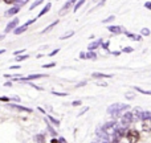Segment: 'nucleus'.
<instances>
[{
	"instance_id": "nucleus-1",
	"label": "nucleus",
	"mask_w": 151,
	"mask_h": 143,
	"mask_svg": "<svg viewBox=\"0 0 151 143\" xmlns=\"http://www.w3.org/2000/svg\"><path fill=\"white\" fill-rule=\"evenodd\" d=\"M130 106L127 103H113L107 107V114H110L113 118H118L122 114L123 110H129Z\"/></svg>"
},
{
	"instance_id": "nucleus-2",
	"label": "nucleus",
	"mask_w": 151,
	"mask_h": 143,
	"mask_svg": "<svg viewBox=\"0 0 151 143\" xmlns=\"http://www.w3.org/2000/svg\"><path fill=\"white\" fill-rule=\"evenodd\" d=\"M102 129H104V131H105V133H106L109 137H115V134H117L118 125L114 122V121H111V122H107Z\"/></svg>"
},
{
	"instance_id": "nucleus-3",
	"label": "nucleus",
	"mask_w": 151,
	"mask_h": 143,
	"mask_svg": "<svg viewBox=\"0 0 151 143\" xmlns=\"http://www.w3.org/2000/svg\"><path fill=\"white\" fill-rule=\"evenodd\" d=\"M126 138H127L129 143H138L139 139H141V135H139V131L138 130H127L126 131Z\"/></svg>"
},
{
	"instance_id": "nucleus-4",
	"label": "nucleus",
	"mask_w": 151,
	"mask_h": 143,
	"mask_svg": "<svg viewBox=\"0 0 151 143\" xmlns=\"http://www.w3.org/2000/svg\"><path fill=\"white\" fill-rule=\"evenodd\" d=\"M36 19H37V17L31 19V20H28L25 24H23L21 27H16V28L13 29V33H15V34H21V33H24V32H25L27 29H28V27L31 25V24H33L35 21H36Z\"/></svg>"
},
{
	"instance_id": "nucleus-5",
	"label": "nucleus",
	"mask_w": 151,
	"mask_h": 143,
	"mask_svg": "<svg viewBox=\"0 0 151 143\" xmlns=\"http://www.w3.org/2000/svg\"><path fill=\"white\" fill-rule=\"evenodd\" d=\"M42 77H47V74H29L27 77H17V78H13V80L19 81V82H25V81H33V80H37V78H42Z\"/></svg>"
},
{
	"instance_id": "nucleus-6",
	"label": "nucleus",
	"mask_w": 151,
	"mask_h": 143,
	"mask_svg": "<svg viewBox=\"0 0 151 143\" xmlns=\"http://www.w3.org/2000/svg\"><path fill=\"white\" fill-rule=\"evenodd\" d=\"M134 121V117H133V113L131 111H127V113H125V114L121 117V123H122L123 126H127V125H130L131 122Z\"/></svg>"
},
{
	"instance_id": "nucleus-7",
	"label": "nucleus",
	"mask_w": 151,
	"mask_h": 143,
	"mask_svg": "<svg viewBox=\"0 0 151 143\" xmlns=\"http://www.w3.org/2000/svg\"><path fill=\"white\" fill-rule=\"evenodd\" d=\"M7 107H11V109H15V110H19V111H24V113H32V109L29 107H25V106H21V105H17V103H7Z\"/></svg>"
},
{
	"instance_id": "nucleus-8",
	"label": "nucleus",
	"mask_w": 151,
	"mask_h": 143,
	"mask_svg": "<svg viewBox=\"0 0 151 143\" xmlns=\"http://www.w3.org/2000/svg\"><path fill=\"white\" fill-rule=\"evenodd\" d=\"M107 31L113 34H121V33H125V28L121 25H109L107 27Z\"/></svg>"
},
{
	"instance_id": "nucleus-9",
	"label": "nucleus",
	"mask_w": 151,
	"mask_h": 143,
	"mask_svg": "<svg viewBox=\"0 0 151 143\" xmlns=\"http://www.w3.org/2000/svg\"><path fill=\"white\" fill-rule=\"evenodd\" d=\"M17 24H19V19L17 17H15V19H12V20L9 21V23L7 24V27H5V29H4V33H9L11 31H13V29L17 27Z\"/></svg>"
},
{
	"instance_id": "nucleus-10",
	"label": "nucleus",
	"mask_w": 151,
	"mask_h": 143,
	"mask_svg": "<svg viewBox=\"0 0 151 143\" xmlns=\"http://www.w3.org/2000/svg\"><path fill=\"white\" fill-rule=\"evenodd\" d=\"M141 126H142V131H145V133H151V119H143Z\"/></svg>"
},
{
	"instance_id": "nucleus-11",
	"label": "nucleus",
	"mask_w": 151,
	"mask_h": 143,
	"mask_svg": "<svg viewBox=\"0 0 151 143\" xmlns=\"http://www.w3.org/2000/svg\"><path fill=\"white\" fill-rule=\"evenodd\" d=\"M142 111H143V110H142L141 107H134V109L131 110V113H133V117H134V121H141Z\"/></svg>"
},
{
	"instance_id": "nucleus-12",
	"label": "nucleus",
	"mask_w": 151,
	"mask_h": 143,
	"mask_svg": "<svg viewBox=\"0 0 151 143\" xmlns=\"http://www.w3.org/2000/svg\"><path fill=\"white\" fill-rule=\"evenodd\" d=\"M125 34L129 37V39L134 40V41H141V40H142V34H135V33L129 32V31H125Z\"/></svg>"
},
{
	"instance_id": "nucleus-13",
	"label": "nucleus",
	"mask_w": 151,
	"mask_h": 143,
	"mask_svg": "<svg viewBox=\"0 0 151 143\" xmlns=\"http://www.w3.org/2000/svg\"><path fill=\"white\" fill-rule=\"evenodd\" d=\"M102 45V40L99 39V40H96V41H93V42H90V44L88 45V50H96L98 47H101Z\"/></svg>"
},
{
	"instance_id": "nucleus-14",
	"label": "nucleus",
	"mask_w": 151,
	"mask_h": 143,
	"mask_svg": "<svg viewBox=\"0 0 151 143\" xmlns=\"http://www.w3.org/2000/svg\"><path fill=\"white\" fill-rule=\"evenodd\" d=\"M20 9H21V7H19V5H15V7L9 8V9L5 12V15H7V16H13V15H16L17 12H20Z\"/></svg>"
},
{
	"instance_id": "nucleus-15",
	"label": "nucleus",
	"mask_w": 151,
	"mask_h": 143,
	"mask_svg": "<svg viewBox=\"0 0 151 143\" xmlns=\"http://www.w3.org/2000/svg\"><path fill=\"white\" fill-rule=\"evenodd\" d=\"M72 7H73V4H70V3H69V1H66L65 4H64V7L60 9V12H58V15L64 16V15H65V13L69 11V8H72Z\"/></svg>"
},
{
	"instance_id": "nucleus-16",
	"label": "nucleus",
	"mask_w": 151,
	"mask_h": 143,
	"mask_svg": "<svg viewBox=\"0 0 151 143\" xmlns=\"http://www.w3.org/2000/svg\"><path fill=\"white\" fill-rule=\"evenodd\" d=\"M50 8H52V3H47V5H45V7L40 11V13L37 15V17H41V16H44L45 13H48L50 11Z\"/></svg>"
},
{
	"instance_id": "nucleus-17",
	"label": "nucleus",
	"mask_w": 151,
	"mask_h": 143,
	"mask_svg": "<svg viewBox=\"0 0 151 143\" xmlns=\"http://www.w3.org/2000/svg\"><path fill=\"white\" fill-rule=\"evenodd\" d=\"M86 58L90 61H96L97 60V53L94 52V50H88V53H85Z\"/></svg>"
},
{
	"instance_id": "nucleus-18",
	"label": "nucleus",
	"mask_w": 151,
	"mask_h": 143,
	"mask_svg": "<svg viewBox=\"0 0 151 143\" xmlns=\"http://www.w3.org/2000/svg\"><path fill=\"white\" fill-rule=\"evenodd\" d=\"M93 75L94 78H111L113 77V74H105V73H93Z\"/></svg>"
},
{
	"instance_id": "nucleus-19",
	"label": "nucleus",
	"mask_w": 151,
	"mask_h": 143,
	"mask_svg": "<svg viewBox=\"0 0 151 143\" xmlns=\"http://www.w3.org/2000/svg\"><path fill=\"white\" fill-rule=\"evenodd\" d=\"M57 24H58V20L53 21V23H52V24H49V25H48V27H47V28H45V29H44V31H41V33H47V32L52 31V29H53V28H55V27H56V25H57Z\"/></svg>"
},
{
	"instance_id": "nucleus-20",
	"label": "nucleus",
	"mask_w": 151,
	"mask_h": 143,
	"mask_svg": "<svg viewBox=\"0 0 151 143\" xmlns=\"http://www.w3.org/2000/svg\"><path fill=\"white\" fill-rule=\"evenodd\" d=\"M85 1L86 0H77V3L74 4V8H73V12H77L78 9H80L81 7H82L83 4H85Z\"/></svg>"
},
{
	"instance_id": "nucleus-21",
	"label": "nucleus",
	"mask_w": 151,
	"mask_h": 143,
	"mask_svg": "<svg viewBox=\"0 0 151 143\" xmlns=\"http://www.w3.org/2000/svg\"><path fill=\"white\" fill-rule=\"evenodd\" d=\"M134 90H137L138 93L145 94V96H151V90H145V89L139 88V86H135V88H134Z\"/></svg>"
},
{
	"instance_id": "nucleus-22",
	"label": "nucleus",
	"mask_w": 151,
	"mask_h": 143,
	"mask_svg": "<svg viewBox=\"0 0 151 143\" xmlns=\"http://www.w3.org/2000/svg\"><path fill=\"white\" fill-rule=\"evenodd\" d=\"M35 142L36 143H45V137L42 135V134H37V135L35 137Z\"/></svg>"
},
{
	"instance_id": "nucleus-23",
	"label": "nucleus",
	"mask_w": 151,
	"mask_h": 143,
	"mask_svg": "<svg viewBox=\"0 0 151 143\" xmlns=\"http://www.w3.org/2000/svg\"><path fill=\"white\" fill-rule=\"evenodd\" d=\"M143 119H151V113L150 111H142L141 121H143Z\"/></svg>"
},
{
	"instance_id": "nucleus-24",
	"label": "nucleus",
	"mask_w": 151,
	"mask_h": 143,
	"mask_svg": "<svg viewBox=\"0 0 151 143\" xmlns=\"http://www.w3.org/2000/svg\"><path fill=\"white\" fill-rule=\"evenodd\" d=\"M47 117H48V119H49L50 122H52L55 126H60V121H58V119H56V118H53L52 115H49V114H47Z\"/></svg>"
},
{
	"instance_id": "nucleus-25",
	"label": "nucleus",
	"mask_w": 151,
	"mask_h": 143,
	"mask_svg": "<svg viewBox=\"0 0 151 143\" xmlns=\"http://www.w3.org/2000/svg\"><path fill=\"white\" fill-rule=\"evenodd\" d=\"M42 1H44V0H35V1L31 4V8H29V9H31V11H32V9H35V8L39 7L40 4H42Z\"/></svg>"
},
{
	"instance_id": "nucleus-26",
	"label": "nucleus",
	"mask_w": 151,
	"mask_h": 143,
	"mask_svg": "<svg viewBox=\"0 0 151 143\" xmlns=\"http://www.w3.org/2000/svg\"><path fill=\"white\" fill-rule=\"evenodd\" d=\"M27 58H29L28 55H19V56H16V60L15 61L20 63V61H24V60H27Z\"/></svg>"
},
{
	"instance_id": "nucleus-27",
	"label": "nucleus",
	"mask_w": 151,
	"mask_h": 143,
	"mask_svg": "<svg viewBox=\"0 0 151 143\" xmlns=\"http://www.w3.org/2000/svg\"><path fill=\"white\" fill-rule=\"evenodd\" d=\"M74 34V32L73 31H70V32H66L65 34H63V36L60 37V40H66V39H69V37H72Z\"/></svg>"
},
{
	"instance_id": "nucleus-28",
	"label": "nucleus",
	"mask_w": 151,
	"mask_h": 143,
	"mask_svg": "<svg viewBox=\"0 0 151 143\" xmlns=\"http://www.w3.org/2000/svg\"><path fill=\"white\" fill-rule=\"evenodd\" d=\"M114 20H115V16H114V15H110L109 17L105 19V20L102 21V23H104V24H107V23H111V21H114Z\"/></svg>"
},
{
	"instance_id": "nucleus-29",
	"label": "nucleus",
	"mask_w": 151,
	"mask_h": 143,
	"mask_svg": "<svg viewBox=\"0 0 151 143\" xmlns=\"http://www.w3.org/2000/svg\"><path fill=\"white\" fill-rule=\"evenodd\" d=\"M28 1H29V0H15L16 5H19V7H23V5H25Z\"/></svg>"
},
{
	"instance_id": "nucleus-30",
	"label": "nucleus",
	"mask_w": 151,
	"mask_h": 143,
	"mask_svg": "<svg viewBox=\"0 0 151 143\" xmlns=\"http://www.w3.org/2000/svg\"><path fill=\"white\" fill-rule=\"evenodd\" d=\"M150 33H151V31H150L149 28H143V29L141 31V34H142V36H150Z\"/></svg>"
},
{
	"instance_id": "nucleus-31",
	"label": "nucleus",
	"mask_w": 151,
	"mask_h": 143,
	"mask_svg": "<svg viewBox=\"0 0 151 143\" xmlns=\"http://www.w3.org/2000/svg\"><path fill=\"white\" fill-rule=\"evenodd\" d=\"M122 52H123V53H133V52H134V48L126 47V48H123V49H122Z\"/></svg>"
},
{
	"instance_id": "nucleus-32",
	"label": "nucleus",
	"mask_w": 151,
	"mask_h": 143,
	"mask_svg": "<svg viewBox=\"0 0 151 143\" xmlns=\"http://www.w3.org/2000/svg\"><path fill=\"white\" fill-rule=\"evenodd\" d=\"M53 66H56V63H49V64H44V65H42V68H44V69H49V68H53Z\"/></svg>"
},
{
	"instance_id": "nucleus-33",
	"label": "nucleus",
	"mask_w": 151,
	"mask_h": 143,
	"mask_svg": "<svg viewBox=\"0 0 151 143\" xmlns=\"http://www.w3.org/2000/svg\"><path fill=\"white\" fill-rule=\"evenodd\" d=\"M53 96H58V97H66L68 93H58V91H52Z\"/></svg>"
},
{
	"instance_id": "nucleus-34",
	"label": "nucleus",
	"mask_w": 151,
	"mask_h": 143,
	"mask_svg": "<svg viewBox=\"0 0 151 143\" xmlns=\"http://www.w3.org/2000/svg\"><path fill=\"white\" fill-rule=\"evenodd\" d=\"M47 125H48V130L50 131V134H52V137H56V135H57V133H56V131L53 130L52 127H50V125H49V123H47Z\"/></svg>"
},
{
	"instance_id": "nucleus-35",
	"label": "nucleus",
	"mask_w": 151,
	"mask_h": 143,
	"mask_svg": "<svg viewBox=\"0 0 151 143\" xmlns=\"http://www.w3.org/2000/svg\"><path fill=\"white\" fill-rule=\"evenodd\" d=\"M58 52H60V49H58V48H57V49L52 50V52H50V53H49V55H48V56H49V57H53V56H56V55H57Z\"/></svg>"
},
{
	"instance_id": "nucleus-36",
	"label": "nucleus",
	"mask_w": 151,
	"mask_h": 143,
	"mask_svg": "<svg viewBox=\"0 0 151 143\" xmlns=\"http://www.w3.org/2000/svg\"><path fill=\"white\" fill-rule=\"evenodd\" d=\"M24 52H25V49H20V50H15V52H13V55H15V56H19V55H24Z\"/></svg>"
},
{
	"instance_id": "nucleus-37",
	"label": "nucleus",
	"mask_w": 151,
	"mask_h": 143,
	"mask_svg": "<svg viewBox=\"0 0 151 143\" xmlns=\"http://www.w3.org/2000/svg\"><path fill=\"white\" fill-rule=\"evenodd\" d=\"M109 44H110V41H106V42H104V44H102V48H104L105 50H107V48H109Z\"/></svg>"
},
{
	"instance_id": "nucleus-38",
	"label": "nucleus",
	"mask_w": 151,
	"mask_h": 143,
	"mask_svg": "<svg viewBox=\"0 0 151 143\" xmlns=\"http://www.w3.org/2000/svg\"><path fill=\"white\" fill-rule=\"evenodd\" d=\"M145 8H147V9L151 11V1H146V3H145Z\"/></svg>"
},
{
	"instance_id": "nucleus-39",
	"label": "nucleus",
	"mask_w": 151,
	"mask_h": 143,
	"mask_svg": "<svg viewBox=\"0 0 151 143\" xmlns=\"http://www.w3.org/2000/svg\"><path fill=\"white\" fill-rule=\"evenodd\" d=\"M81 103H82V102H81L80 99H78V101H73V102H72V105H73V106H80Z\"/></svg>"
},
{
	"instance_id": "nucleus-40",
	"label": "nucleus",
	"mask_w": 151,
	"mask_h": 143,
	"mask_svg": "<svg viewBox=\"0 0 151 143\" xmlns=\"http://www.w3.org/2000/svg\"><path fill=\"white\" fill-rule=\"evenodd\" d=\"M126 98H127V99H134V98H135V96H134V94H126Z\"/></svg>"
},
{
	"instance_id": "nucleus-41",
	"label": "nucleus",
	"mask_w": 151,
	"mask_h": 143,
	"mask_svg": "<svg viewBox=\"0 0 151 143\" xmlns=\"http://www.w3.org/2000/svg\"><path fill=\"white\" fill-rule=\"evenodd\" d=\"M105 3H106V0H101V1H99V4L97 5L96 8H99V7H102V5H105Z\"/></svg>"
},
{
	"instance_id": "nucleus-42",
	"label": "nucleus",
	"mask_w": 151,
	"mask_h": 143,
	"mask_svg": "<svg viewBox=\"0 0 151 143\" xmlns=\"http://www.w3.org/2000/svg\"><path fill=\"white\" fill-rule=\"evenodd\" d=\"M96 85H98V86H105V88H106L107 83H106V82H96Z\"/></svg>"
},
{
	"instance_id": "nucleus-43",
	"label": "nucleus",
	"mask_w": 151,
	"mask_h": 143,
	"mask_svg": "<svg viewBox=\"0 0 151 143\" xmlns=\"http://www.w3.org/2000/svg\"><path fill=\"white\" fill-rule=\"evenodd\" d=\"M3 1H4L5 4H13V3H15V0H3Z\"/></svg>"
},
{
	"instance_id": "nucleus-44",
	"label": "nucleus",
	"mask_w": 151,
	"mask_h": 143,
	"mask_svg": "<svg viewBox=\"0 0 151 143\" xmlns=\"http://www.w3.org/2000/svg\"><path fill=\"white\" fill-rule=\"evenodd\" d=\"M85 85H86V82H85V81H82V82L77 83V85H76V86H77V88H81V86H85Z\"/></svg>"
},
{
	"instance_id": "nucleus-45",
	"label": "nucleus",
	"mask_w": 151,
	"mask_h": 143,
	"mask_svg": "<svg viewBox=\"0 0 151 143\" xmlns=\"http://www.w3.org/2000/svg\"><path fill=\"white\" fill-rule=\"evenodd\" d=\"M9 69H12V70H15V69H20V65H12V66H9Z\"/></svg>"
},
{
	"instance_id": "nucleus-46",
	"label": "nucleus",
	"mask_w": 151,
	"mask_h": 143,
	"mask_svg": "<svg viewBox=\"0 0 151 143\" xmlns=\"http://www.w3.org/2000/svg\"><path fill=\"white\" fill-rule=\"evenodd\" d=\"M80 58H82V60H83V58H86V56H85V53H83V52L80 53Z\"/></svg>"
},
{
	"instance_id": "nucleus-47",
	"label": "nucleus",
	"mask_w": 151,
	"mask_h": 143,
	"mask_svg": "<svg viewBox=\"0 0 151 143\" xmlns=\"http://www.w3.org/2000/svg\"><path fill=\"white\" fill-rule=\"evenodd\" d=\"M58 143H68V142H66L64 138H60V139H58Z\"/></svg>"
},
{
	"instance_id": "nucleus-48",
	"label": "nucleus",
	"mask_w": 151,
	"mask_h": 143,
	"mask_svg": "<svg viewBox=\"0 0 151 143\" xmlns=\"http://www.w3.org/2000/svg\"><path fill=\"white\" fill-rule=\"evenodd\" d=\"M68 1H69V3H70V4H73V5H74V4H76V3H77V0H68Z\"/></svg>"
},
{
	"instance_id": "nucleus-49",
	"label": "nucleus",
	"mask_w": 151,
	"mask_h": 143,
	"mask_svg": "<svg viewBox=\"0 0 151 143\" xmlns=\"http://www.w3.org/2000/svg\"><path fill=\"white\" fill-rule=\"evenodd\" d=\"M11 85H12V82H11V81H8V82L4 83V86H11Z\"/></svg>"
},
{
	"instance_id": "nucleus-50",
	"label": "nucleus",
	"mask_w": 151,
	"mask_h": 143,
	"mask_svg": "<svg viewBox=\"0 0 151 143\" xmlns=\"http://www.w3.org/2000/svg\"><path fill=\"white\" fill-rule=\"evenodd\" d=\"M110 53H113L114 56H119L121 55V52H110Z\"/></svg>"
},
{
	"instance_id": "nucleus-51",
	"label": "nucleus",
	"mask_w": 151,
	"mask_h": 143,
	"mask_svg": "<svg viewBox=\"0 0 151 143\" xmlns=\"http://www.w3.org/2000/svg\"><path fill=\"white\" fill-rule=\"evenodd\" d=\"M50 143H58V139H52V142Z\"/></svg>"
},
{
	"instance_id": "nucleus-52",
	"label": "nucleus",
	"mask_w": 151,
	"mask_h": 143,
	"mask_svg": "<svg viewBox=\"0 0 151 143\" xmlns=\"http://www.w3.org/2000/svg\"><path fill=\"white\" fill-rule=\"evenodd\" d=\"M5 52V49H1V50H0V55H1V53H4Z\"/></svg>"
},
{
	"instance_id": "nucleus-53",
	"label": "nucleus",
	"mask_w": 151,
	"mask_h": 143,
	"mask_svg": "<svg viewBox=\"0 0 151 143\" xmlns=\"http://www.w3.org/2000/svg\"><path fill=\"white\" fill-rule=\"evenodd\" d=\"M94 1H96V0H94Z\"/></svg>"
}]
</instances>
